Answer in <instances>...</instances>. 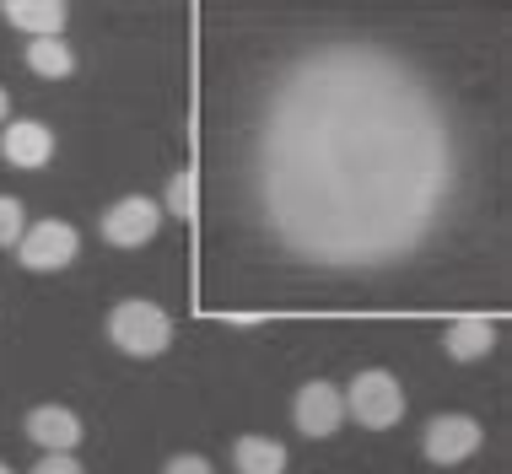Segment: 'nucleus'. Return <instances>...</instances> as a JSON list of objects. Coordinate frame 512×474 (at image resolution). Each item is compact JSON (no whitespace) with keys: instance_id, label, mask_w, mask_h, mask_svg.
<instances>
[{"instance_id":"obj_1","label":"nucleus","mask_w":512,"mask_h":474,"mask_svg":"<svg viewBox=\"0 0 512 474\" xmlns=\"http://www.w3.org/2000/svg\"><path fill=\"white\" fill-rule=\"evenodd\" d=\"M108 340H114L124 356L151 361V356L168 351V340H173V318L162 313L157 302L130 297V302H119V308L108 313Z\"/></svg>"},{"instance_id":"obj_2","label":"nucleus","mask_w":512,"mask_h":474,"mask_svg":"<svg viewBox=\"0 0 512 474\" xmlns=\"http://www.w3.org/2000/svg\"><path fill=\"white\" fill-rule=\"evenodd\" d=\"M340 399H345V415H351L356 426H367V431H389V426L405 421V388H399V378L383 372V367L356 372Z\"/></svg>"},{"instance_id":"obj_3","label":"nucleus","mask_w":512,"mask_h":474,"mask_svg":"<svg viewBox=\"0 0 512 474\" xmlns=\"http://www.w3.org/2000/svg\"><path fill=\"white\" fill-rule=\"evenodd\" d=\"M76 248H81V232L71 227V221H33V227L22 232V243H17V259L33 275H54V270H65V264L76 259Z\"/></svg>"},{"instance_id":"obj_4","label":"nucleus","mask_w":512,"mask_h":474,"mask_svg":"<svg viewBox=\"0 0 512 474\" xmlns=\"http://www.w3.org/2000/svg\"><path fill=\"white\" fill-rule=\"evenodd\" d=\"M480 421L475 415H432L426 421V431H421V453L432 458V464H464V458H475L480 453Z\"/></svg>"},{"instance_id":"obj_5","label":"nucleus","mask_w":512,"mask_h":474,"mask_svg":"<svg viewBox=\"0 0 512 474\" xmlns=\"http://www.w3.org/2000/svg\"><path fill=\"white\" fill-rule=\"evenodd\" d=\"M157 227H162V205L146 200V194H124L103 211V237L114 248H141L157 237Z\"/></svg>"},{"instance_id":"obj_6","label":"nucleus","mask_w":512,"mask_h":474,"mask_svg":"<svg viewBox=\"0 0 512 474\" xmlns=\"http://www.w3.org/2000/svg\"><path fill=\"white\" fill-rule=\"evenodd\" d=\"M292 421H297L302 437H313V442L335 437L340 421H345V399H340V388H335V383H324V378L302 383V388H297V399H292Z\"/></svg>"},{"instance_id":"obj_7","label":"nucleus","mask_w":512,"mask_h":474,"mask_svg":"<svg viewBox=\"0 0 512 474\" xmlns=\"http://www.w3.org/2000/svg\"><path fill=\"white\" fill-rule=\"evenodd\" d=\"M0 157L11 167H22V173H38L54 157V130L38 119H17L11 130H0Z\"/></svg>"},{"instance_id":"obj_8","label":"nucleus","mask_w":512,"mask_h":474,"mask_svg":"<svg viewBox=\"0 0 512 474\" xmlns=\"http://www.w3.org/2000/svg\"><path fill=\"white\" fill-rule=\"evenodd\" d=\"M27 437H33L44 453H76L81 421H76V410H65V404H38V410H27Z\"/></svg>"},{"instance_id":"obj_9","label":"nucleus","mask_w":512,"mask_h":474,"mask_svg":"<svg viewBox=\"0 0 512 474\" xmlns=\"http://www.w3.org/2000/svg\"><path fill=\"white\" fill-rule=\"evenodd\" d=\"M0 17L11 27H22V33H33V38H60V27L71 22V6H65V0H6Z\"/></svg>"},{"instance_id":"obj_10","label":"nucleus","mask_w":512,"mask_h":474,"mask_svg":"<svg viewBox=\"0 0 512 474\" xmlns=\"http://www.w3.org/2000/svg\"><path fill=\"white\" fill-rule=\"evenodd\" d=\"M491 345H496V324L491 318H453L448 334H442V351H448L453 361H480V356H491Z\"/></svg>"},{"instance_id":"obj_11","label":"nucleus","mask_w":512,"mask_h":474,"mask_svg":"<svg viewBox=\"0 0 512 474\" xmlns=\"http://www.w3.org/2000/svg\"><path fill=\"white\" fill-rule=\"evenodd\" d=\"M232 464H238V474H286V448L270 437H238Z\"/></svg>"},{"instance_id":"obj_12","label":"nucleus","mask_w":512,"mask_h":474,"mask_svg":"<svg viewBox=\"0 0 512 474\" xmlns=\"http://www.w3.org/2000/svg\"><path fill=\"white\" fill-rule=\"evenodd\" d=\"M27 71L44 76V81H65L76 71V54H71V44H60V38H33V44H27Z\"/></svg>"},{"instance_id":"obj_13","label":"nucleus","mask_w":512,"mask_h":474,"mask_svg":"<svg viewBox=\"0 0 512 474\" xmlns=\"http://www.w3.org/2000/svg\"><path fill=\"white\" fill-rule=\"evenodd\" d=\"M162 216H178V221H195L200 216V173H195V167H178V173L168 178Z\"/></svg>"},{"instance_id":"obj_14","label":"nucleus","mask_w":512,"mask_h":474,"mask_svg":"<svg viewBox=\"0 0 512 474\" xmlns=\"http://www.w3.org/2000/svg\"><path fill=\"white\" fill-rule=\"evenodd\" d=\"M27 232V211L22 200H11V194H0V248H17Z\"/></svg>"},{"instance_id":"obj_15","label":"nucleus","mask_w":512,"mask_h":474,"mask_svg":"<svg viewBox=\"0 0 512 474\" xmlns=\"http://www.w3.org/2000/svg\"><path fill=\"white\" fill-rule=\"evenodd\" d=\"M27 474H87V469L76 464V453H44V458H38V464L27 469Z\"/></svg>"},{"instance_id":"obj_16","label":"nucleus","mask_w":512,"mask_h":474,"mask_svg":"<svg viewBox=\"0 0 512 474\" xmlns=\"http://www.w3.org/2000/svg\"><path fill=\"white\" fill-rule=\"evenodd\" d=\"M162 474H211V464H205L200 453H178V458H168V469Z\"/></svg>"},{"instance_id":"obj_17","label":"nucleus","mask_w":512,"mask_h":474,"mask_svg":"<svg viewBox=\"0 0 512 474\" xmlns=\"http://www.w3.org/2000/svg\"><path fill=\"white\" fill-rule=\"evenodd\" d=\"M6 114H11V97H6V87H0V124H6Z\"/></svg>"},{"instance_id":"obj_18","label":"nucleus","mask_w":512,"mask_h":474,"mask_svg":"<svg viewBox=\"0 0 512 474\" xmlns=\"http://www.w3.org/2000/svg\"><path fill=\"white\" fill-rule=\"evenodd\" d=\"M0 474H11V469H6V464H0Z\"/></svg>"}]
</instances>
